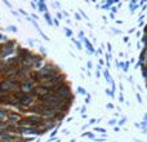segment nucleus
<instances>
[{"instance_id":"f257e3e1","label":"nucleus","mask_w":147,"mask_h":142,"mask_svg":"<svg viewBox=\"0 0 147 142\" xmlns=\"http://www.w3.org/2000/svg\"><path fill=\"white\" fill-rule=\"evenodd\" d=\"M52 92L59 99H72L74 101V98H75V96L72 93V89H71V85H70V83L67 82V80L63 82V83H61V84H58L57 87H54L52 89Z\"/></svg>"},{"instance_id":"f03ea898","label":"nucleus","mask_w":147,"mask_h":142,"mask_svg":"<svg viewBox=\"0 0 147 142\" xmlns=\"http://www.w3.org/2000/svg\"><path fill=\"white\" fill-rule=\"evenodd\" d=\"M39 72H40L41 78H43V82H45V80H49V79H52L53 76L61 74V70H59V67L56 66L54 63L47 62L43 67L39 70ZM43 82H41V83H43Z\"/></svg>"},{"instance_id":"7ed1b4c3","label":"nucleus","mask_w":147,"mask_h":142,"mask_svg":"<svg viewBox=\"0 0 147 142\" xmlns=\"http://www.w3.org/2000/svg\"><path fill=\"white\" fill-rule=\"evenodd\" d=\"M63 82H66V75L61 72V74H58V75L53 76L52 79H49V80H45V82H43L41 84H44L45 87H48V88L52 91L54 87H57L58 84L63 83Z\"/></svg>"},{"instance_id":"20e7f679","label":"nucleus","mask_w":147,"mask_h":142,"mask_svg":"<svg viewBox=\"0 0 147 142\" xmlns=\"http://www.w3.org/2000/svg\"><path fill=\"white\" fill-rule=\"evenodd\" d=\"M14 89L16 88L9 79H3L0 82V93H12Z\"/></svg>"},{"instance_id":"39448f33","label":"nucleus","mask_w":147,"mask_h":142,"mask_svg":"<svg viewBox=\"0 0 147 142\" xmlns=\"http://www.w3.org/2000/svg\"><path fill=\"white\" fill-rule=\"evenodd\" d=\"M32 58H34V70H40L41 67L47 63V61H45V58H44L43 54L34 53Z\"/></svg>"},{"instance_id":"423d86ee","label":"nucleus","mask_w":147,"mask_h":142,"mask_svg":"<svg viewBox=\"0 0 147 142\" xmlns=\"http://www.w3.org/2000/svg\"><path fill=\"white\" fill-rule=\"evenodd\" d=\"M16 54L21 58V59H26V58H31L32 56H34V53L31 52V50H29L27 48H23V47H21L19 44H18V47H17V49H16Z\"/></svg>"},{"instance_id":"0eeeda50","label":"nucleus","mask_w":147,"mask_h":142,"mask_svg":"<svg viewBox=\"0 0 147 142\" xmlns=\"http://www.w3.org/2000/svg\"><path fill=\"white\" fill-rule=\"evenodd\" d=\"M35 84H36V83L34 82L32 79L27 78V79L22 80V85H21V89H22L23 92H26V93H29V92H31V91L36 87Z\"/></svg>"},{"instance_id":"6e6552de","label":"nucleus","mask_w":147,"mask_h":142,"mask_svg":"<svg viewBox=\"0 0 147 142\" xmlns=\"http://www.w3.org/2000/svg\"><path fill=\"white\" fill-rule=\"evenodd\" d=\"M13 99L12 93H0V106H10Z\"/></svg>"},{"instance_id":"1a4fd4ad","label":"nucleus","mask_w":147,"mask_h":142,"mask_svg":"<svg viewBox=\"0 0 147 142\" xmlns=\"http://www.w3.org/2000/svg\"><path fill=\"white\" fill-rule=\"evenodd\" d=\"M7 63L10 66V67H13V69H19L21 66H22V59H21L17 54L16 56H13V57H10V58H8L7 59Z\"/></svg>"},{"instance_id":"9d476101","label":"nucleus","mask_w":147,"mask_h":142,"mask_svg":"<svg viewBox=\"0 0 147 142\" xmlns=\"http://www.w3.org/2000/svg\"><path fill=\"white\" fill-rule=\"evenodd\" d=\"M29 78L32 79L34 82L37 83V84H41V82H43V78H41L39 70H30L29 71Z\"/></svg>"},{"instance_id":"9b49d317","label":"nucleus","mask_w":147,"mask_h":142,"mask_svg":"<svg viewBox=\"0 0 147 142\" xmlns=\"http://www.w3.org/2000/svg\"><path fill=\"white\" fill-rule=\"evenodd\" d=\"M7 119L10 121V123H17L18 120L22 119L19 112H14V111H7Z\"/></svg>"},{"instance_id":"f8f14e48","label":"nucleus","mask_w":147,"mask_h":142,"mask_svg":"<svg viewBox=\"0 0 147 142\" xmlns=\"http://www.w3.org/2000/svg\"><path fill=\"white\" fill-rule=\"evenodd\" d=\"M16 76H17L19 80H25V79L29 78V71H27L26 69H23V67H19V69H17V71H16Z\"/></svg>"},{"instance_id":"ddd939ff","label":"nucleus","mask_w":147,"mask_h":142,"mask_svg":"<svg viewBox=\"0 0 147 142\" xmlns=\"http://www.w3.org/2000/svg\"><path fill=\"white\" fill-rule=\"evenodd\" d=\"M26 94H27V93H26V92H23L22 89H14V91L12 92V96H13V98H14V99H17L18 102H19V101L22 99V98H23Z\"/></svg>"},{"instance_id":"4468645a","label":"nucleus","mask_w":147,"mask_h":142,"mask_svg":"<svg viewBox=\"0 0 147 142\" xmlns=\"http://www.w3.org/2000/svg\"><path fill=\"white\" fill-rule=\"evenodd\" d=\"M4 129L7 131V133H14V132H17V133H18V125H17V124H14V123L5 124V125H4Z\"/></svg>"},{"instance_id":"2eb2a0df","label":"nucleus","mask_w":147,"mask_h":142,"mask_svg":"<svg viewBox=\"0 0 147 142\" xmlns=\"http://www.w3.org/2000/svg\"><path fill=\"white\" fill-rule=\"evenodd\" d=\"M83 40H84V43H85V47H87L88 52H89V53H94V48H93V45L89 43V40H88V39H83Z\"/></svg>"},{"instance_id":"dca6fc26","label":"nucleus","mask_w":147,"mask_h":142,"mask_svg":"<svg viewBox=\"0 0 147 142\" xmlns=\"http://www.w3.org/2000/svg\"><path fill=\"white\" fill-rule=\"evenodd\" d=\"M103 74H104V78H106L107 82H109V83H112V80H111V76H110L109 71H107V70H104V71H103Z\"/></svg>"},{"instance_id":"f3484780","label":"nucleus","mask_w":147,"mask_h":142,"mask_svg":"<svg viewBox=\"0 0 147 142\" xmlns=\"http://www.w3.org/2000/svg\"><path fill=\"white\" fill-rule=\"evenodd\" d=\"M7 36L5 35H3V34H0V43H3V42H7Z\"/></svg>"},{"instance_id":"a211bd4d","label":"nucleus","mask_w":147,"mask_h":142,"mask_svg":"<svg viewBox=\"0 0 147 142\" xmlns=\"http://www.w3.org/2000/svg\"><path fill=\"white\" fill-rule=\"evenodd\" d=\"M45 18H47V21H48V23L49 25H52L53 22H52V18H50V16L48 14V13H45Z\"/></svg>"},{"instance_id":"6ab92c4d","label":"nucleus","mask_w":147,"mask_h":142,"mask_svg":"<svg viewBox=\"0 0 147 142\" xmlns=\"http://www.w3.org/2000/svg\"><path fill=\"white\" fill-rule=\"evenodd\" d=\"M77 92H79L80 94H85V93H87V92H85V89L81 88V87H79V88H77Z\"/></svg>"},{"instance_id":"aec40b11","label":"nucleus","mask_w":147,"mask_h":142,"mask_svg":"<svg viewBox=\"0 0 147 142\" xmlns=\"http://www.w3.org/2000/svg\"><path fill=\"white\" fill-rule=\"evenodd\" d=\"M7 30H10V31L16 32V31H17V27H16V26H8V29H7Z\"/></svg>"},{"instance_id":"412c9836","label":"nucleus","mask_w":147,"mask_h":142,"mask_svg":"<svg viewBox=\"0 0 147 142\" xmlns=\"http://www.w3.org/2000/svg\"><path fill=\"white\" fill-rule=\"evenodd\" d=\"M72 42H74V43H75V44H76V47H77V48H79V49H81V44H80V43H79V42H77V40H75V39H72Z\"/></svg>"},{"instance_id":"4be33fe9","label":"nucleus","mask_w":147,"mask_h":142,"mask_svg":"<svg viewBox=\"0 0 147 142\" xmlns=\"http://www.w3.org/2000/svg\"><path fill=\"white\" fill-rule=\"evenodd\" d=\"M65 32H66V35H67V36H70V37L72 36V31H71V30H69V29H66V31H65Z\"/></svg>"},{"instance_id":"5701e85b","label":"nucleus","mask_w":147,"mask_h":142,"mask_svg":"<svg viewBox=\"0 0 147 142\" xmlns=\"http://www.w3.org/2000/svg\"><path fill=\"white\" fill-rule=\"evenodd\" d=\"M90 102V96H87V99H85V104H89Z\"/></svg>"},{"instance_id":"b1692460","label":"nucleus","mask_w":147,"mask_h":142,"mask_svg":"<svg viewBox=\"0 0 147 142\" xmlns=\"http://www.w3.org/2000/svg\"><path fill=\"white\" fill-rule=\"evenodd\" d=\"M119 101H120V102H124V97H123V94L119 96Z\"/></svg>"},{"instance_id":"393cba45","label":"nucleus","mask_w":147,"mask_h":142,"mask_svg":"<svg viewBox=\"0 0 147 142\" xmlns=\"http://www.w3.org/2000/svg\"><path fill=\"white\" fill-rule=\"evenodd\" d=\"M115 123H116V121H115V120H114V119H112V120H110V121H109V124H110V125H114V124H115Z\"/></svg>"},{"instance_id":"a878e982","label":"nucleus","mask_w":147,"mask_h":142,"mask_svg":"<svg viewBox=\"0 0 147 142\" xmlns=\"http://www.w3.org/2000/svg\"><path fill=\"white\" fill-rule=\"evenodd\" d=\"M106 59H107V61H111V54H110V53L106 56Z\"/></svg>"},{"instance_id":"bb28decb","label":"nucleus","mask_w":147,"mask_h":142,"mask_svg":"<svg viewBox=\"0 0 147 142\" xmlns=\"http://www.w3.org/2000/svg\"><path fill=\"white\" fill-rule=\"evenodd\" d=\"M137 99H138V101H139V102H142V97H141V96H139V94H137Z\"/></svg>"},{"instance_id":"cd10ccee","label":"nucleus","mask_w":147,"mask_h":142,"mask_svg":"<svg viewBox=\"0 0 147 142\" xmlns=\"http://www.w3.org/2000/svg\"><path fill=\"white\" fill-rule=\"evenodd\" d=\"M107 109H114V105H111V104H109V105H107Z\"/></svg>"},{"instance_id":"c85d7f7f","label":"nucleus","mask_w":147,"mask_h":142,"mask_svg":"<svg viewBox=\"0 0 147 142\" xmlns=\"http://www.w3.org/2000/svg\"><path fill=\"white\" fill-rule=\"evenodd\" d=\"M96 131H98V132H104V129H103V128H97Z\"/></svg>"},{"instance_id":"c756f323","label":"nucleus","mask_w":147,"mask_h":142,"mask_svg":"<svg viewBox=\"0 0 147 142\" xmlns=\"http://www.w3.org/2000/svg\"><path fill=\"white\" fill-rule=\"evenodd\" d=\"M107 48H109V50H110V52H111V48H112V47H111V44H110V43H109V44H107Z\"/></svg>"},{"instance_id":"7c9ffc66","label":"nucleus","mask_w":147,"mask_h":142,"mask_svg":"<svg viewBox=\"0 0 147 142\" xmlns=\"http://www.w3.org/2000/svg\"><path fill=\"white\" fill-rule=\"evenodd\" d=\"M124 121H125V119H121V120L119 121V124H124Z\"/></svg>"},{"instance_id":"2f4dec72","label":"nucleus","mask_w":147,"mask_h":142,"mask_svg":"<svg viewBox=\"0 0 147 142\" xmlns=\"http://www.w3.org/2000/svg\"><path fill=\"white\" fill-rule=\"evenodd\" d=\"M79 36H80V37H83V39H84V34H83V32H79Z\"/></svg>"},{"instance_id":"473e14b6","label":"nucleus","mask_w":147,"mask_h":142,"mask_svg":"<svg viewBox=\"0 0 147 142\" xmlns=\"http://www.w3.org/2000/svg\"><path fill=\"white\" fill-rule=\"evenodd\" d=\"M88 67H89V69H92V67H93V65H92L90 62H88Z\"/></svg>"}]
</instances>
